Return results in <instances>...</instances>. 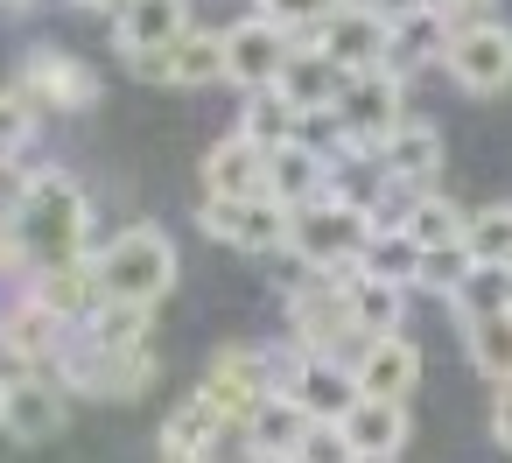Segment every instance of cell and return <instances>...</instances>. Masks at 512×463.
I'll return each mask as SVG.
<instances>
[{"label": "cell", "instance_id": "1f68e13d", "mask_svg": "<svg viewBox=\"0 0 512 463\" xmlns=\"http://www.w3.org/2000/svg\"><path fill=\"white\" fill-rule=\"evenodd\" d=\"M0 330H8V351H22V358H50V351H57V316H50L36 295H29L8 323H0Z\"/></svg>", "mask_w": 512, "mask_h": 463}, {"label": "cell", "instance_id": "d590c367", "mask_svg": "<svg viewBox=\"0 0 512 463\" xmlns=\"http://www.w3.org/2000/svg\"><path fill=\"white\" fill-rule=\"evenodd\" d=\"M29 127H36L29 99H22V92H0V155H8V162H15V148L29 141Z\"/></svg>", "mask_w": 512, "mask_h": 463}, {"label": "cell", "instance_id": "7c38bea8", "mask_svg": "<svg viewBox=\"0 0 512 463\" xmlns=\"http://www.w3.org/2000/svg\"><path fill=\"white\" fill-rule=\"evenodd\" d=\"M183 36H190V0H127V8H120V50H127V64L169 57Z\"/></svg>", "mask_w": 512, "mask_h": 463}, {"label": "cell", "instance_id": "f546056e", "mask_svg": "<svg viewBox=\"0 0 512 463\" xmlns=\"http://www.w3.org/2000/svg\"><path fill=\"white\" fill-rule=\"evenodd\" d=\"M463 253H470L477 267H512V204H484V211H470Z\"/></svg>", "mask_w": 512, "mask_h": 463}, {"label": "cell", "instance_id": "cb8c5ba5", "mask_svg": "<svg viewBox=\"0 0 512 463\" xmlns=\"http://www.w3.org/2000/svg\"><path fill=\"white\" fill-rule=\"evenodd\" d=\"M449 316H456L463 330L512 316V267H470V274L456 281V295H449Z\"/></svg>", "mask_w": 512, "mask_h": 463}, {"label": "cell", "instance_id": "2e32d148", "mask_svg": "<svg viewBox=\"0 0 512 463\" xmlns=\"http://www.w3.org/2000/svg\"><path fill=\"white\" fill-rule=\"evenodd\" d=\"M463 232H470V211L449 204V197H435V190L407 197V211L393 218V239H400L414 260H421V253H449V246H463Z\"/></svg>", "mask_w": 512, "mask_h": 463}, {"label": "cell", "instance_id": "83f0119b", "mask_svg": "<svg viewBox=\"0 0 512 463\" xmlns=\"http://www.w3.org/2000/svg\"><path fill=\"white\" fill-rule=\"evenodd\" d=\"M162 78H169V85H211V78H225V36L190 29V36L162 57Z\"/></svg>", "mask_w": 512, "mask_h": 463}, {"label": "cell", "instance_id": "d6a6232c", "mask_svg": "<svg viewBox=\"0 0 512 463\" xmlns=\"http://www.w3.org/2000/svg\"><path fill=\"white\" fill-rule=\"evenodd\" d=\"M218 428H225V414L197 393V400H183L176 414H169V428H162V449H204V442H218Z\"/></svg>", "mask_w": 512, "mask_h": 463}, {"label": "cell", "instance_id": "d6986e66", "mask_svg": "<svg viewBox=\"0 0 512 463\" xmlns=\"http://www.w3.org/2000/svg\"><path fill=\"white\" fill-rule=\"evenodd\" d=\"M148 372H155V358L148 351H99V344H85V351H71V365H64V379L71 386H85V393H141L148 386Z\"/></svg>", "mask_w": 512, "mask_h": 463}, {"label": "cell", "instance_id": "4316f807", "mask_svg": "<svg viewBox=\"0 0 512 463\" xmlns=\"http://www.w3.org/2000/svg\"><path fill=\"white\" fill-rule=\"evenodd\" d=\"M36 302L64 323V316H78L85 302H99V267H85V260H64V267H43V281H36Z\"/></svg>", "mask_w": 512, "mask_h": 463}, {"label": "cell", "instance_id": "5b68a950", "mask_svg": "<svg viewBox=\"0 0 512 463\" xmlns=\"http://www.w3.org/2000/svg\"><path fill=\"white\" fill-rule=\"evenodd\" d=\"M337 127H344V148H351L358 162H372L379 141H386L393 127H407V113H400V78H393V71H358V78L344 85V99H337Z\"/></svg>", "mask_w": 512, "mask_h": 463}, {"label": "cell", "instance_id": "44dd1931", "mask_svg": "<svg viewBox=\"0 0 512 463\" xmlns=\"http://www.w3.org/2000/svg\"><path fill=\"white\" fill-rule=\"evenodd\" d=\"M204 183H211V197H267V155L232 134L204 155Z\"/></svg>", "mask_w": 512, "mask_h": 463}, {"label": "cell", "instance_id": "60d3db41", "mask_svg": "<svg viewBox=\"0 0 512 463\" xmlns=\"http://www.w3.org/2000/svg\"><path fill=\"white\" fill-rule=\"evenodd\" d=\"M155 463H211V456H204V449H162Z\"/></svg>", "mask_w": 512, "mask_h": 463}, {"label": "cell", "instance_id": "ee69618b", "mask_svg": "<svg viewBox=\"0 0 512 463\" xmlns=\"http://www.w3.org/2000/svg\"><path fill=\"white\" fill-rule=\"evenodd\" d=\"M358 463H393V456H358Z\"/></svg>", "mask_w": 512, "mask_h": 463}, {"label": "cell", "instance_id": "f6af8a7d", "mask_svg": "<svg viewBox=\"0 0 512 463\" xmlns=\"http://www.w3.org/2000/svg\"><path fill=\"white\" fill-rule=\"evenodd\" d=\"M0 407H8V379H0Z\"/></svg>", "mask_w": 512, "mask_h": 463}, {"label": "cell", "instance_id": "b9f144b4", "mask_svg": "<svg viewBox=\"0 0 512 463\" xmlns=\"http://www.w3.org/2000/svg\"><path fill=\"white\" fill-rule=\"evenodd\" d=\"M78 8H127V0H78Z\"/></svg>", "mask_w": 512, "mask_h": 463}, {"label": "cell", "instance_id": "bcb514c9", "mask_svg": "<svg viewBox=\"0 0 512 463\" xmlns=\"http://www.w3.org/2000/svg\"><path fill=\"white\" fill-rule=\"evenodd\" d=\"M15 8H22V0H15Z\"/></svg>", "mask_w": 512, "mask_h": 463}, {"label": "cell", "instance_id": "4fadbf2b", "mask_svg": "<svg viewBox=\"0 0 512 463\" xmlns=\"http://www.w3.org/2000/svg\"><path fill=\"white\" fill-rule=\"evenodd\" d=\"M344 85H351V71H344L323 43H309V50H295V57H288V71H281V85H274V92H281L302 120H309V113H330V120H337Z\"/></svg>", "mask_w": 512, "mask_h": 463}, {"label": "cell", "instance_id": "603a6c76", "mask_svg": "<svg viewBox=\"0 0 512 463\" xmlns=\"http://www.w3.org/2000/svg\"><path fill=\"white\" fill-rule=\"evenodd\" d=\"M29 92L50 99V106H71V113H78V106L99 99V78H92L78 57H64V50H36V57H29Z\"/></svg>", "mask_w": 512, "mask_h": 463}, {"label": "cell", "instance_id": "9c48e42d", "mask_svg": "<svg viewBox=\"0 0 512 463\" xmlns=\"http://www.w3.org/2000/svg\"><path fill=\"white\" fill-rule=\"evenodd\" d=\"M386 43H393V15L386 8H365V0H351V8H337L323 22V50L358 78V71H386Z\"/></svg>", "mask_w": 512, "mask_h": 463}, {"label": "cell", "instance_id": "836d02e7", "mask_svg": "<svg viewBox=\"0 0 512 463\" xmlns=\"http://www.w3.org/2000/svg\"><path fill=\"white\" fill-rule=\"evenodd\" d=\"M470 267H477V260H470L463 246H449V253H421V260H414V281L435 288V295H456V281H463Z\"/></svg>", "mask_w": 512, "mask_h": 463}, {"label": "cell", "instance_id": "9a60e30c", "mask_svg": "<svg viewBox=\"0 0 512 463\" xmlns=\"http://www.w3.org/2000/svg\"><path fill=\"white\" fill-rule=\"evenodd\" d=\"M449 15L435 8V0H407V8H393V43H386V71L393 78H407V71H421V64H435L442 50H449Z\"/></svg>", "mask_w": 512, "mask_h": 463}, {"label": "cell", "instance_id": "ba28073f", "mask_svg": "<svg viewBox=\"0 0 512 463\" xmlns=\"http://www.w3.org/2000/svg\"><path fill=\"white\" fill-rule=\"evenodd\" d=\"M288 323H295V337H302V358H337V344L358 337V323H351V274L302 288ZM358 344H365V337H358Z\"/></svg>", "mask_w": 512, "mask_h": 463}, {"label": "cell", "instance_id": "f1b7e54d", "mask_svg": "<svg viewBox=\"0 0 512 463\" xmlns=\"http://www.w3.org/2000/svg\"><path fill=\"white\" fill-rule=\"evenodd\" d=\"M295 120H302V113H295L281 92H260V99L239 113V141H253L260 155H274V148H288V141H295Z\"/></svg>", "mask_w": 512, "mask_h": 463}, {"label": "cell", "instance_id": "8fae6325", "mask_svg": "<svg viewBox=\"0 0 512 463\" xmlns=\"http://www.w3.org/2000/svg\"><path fill=\"white\" fill-rule=\"evenodd\" d=\"M316 428H337L351 407H358V386H351V365H337V358H302V365H288V386H281Z\"/></svg>", "mask_w": 512, "mask_h": 463}, {"label": "cell", "instance_id": "5bb4252c", "mask_svg": "<svg viewBox=\"0 0 512 463\" xmlns=\"http://www.w3.org/2000/svg\"><path fill=\"white\" fill-rule=\"evenodd\" d=\"M414 379H421V351H414L407 337H372V344H358V358H351L358 400H407Z\"/></svg>", "mask_w": 512, "mask_h": 463}, {"label": "cell", "instance_id": "4dcf8cb0", "mask_svg": "<svg viewBox=\"0 0 512 463\" xmlns=\"http://www.w3.org/2000/svg\"><path fill=\"white\" fill-rule=\"evenodd\" d=\"M463 344H470V365H477V372H484L491 386H505V379H512V316L463 330Z\"/></svg>", "mask_w": 512, "mask_h": 463}, {"label": "cell", "instance_id": "7a4b0ae2", "mask_svg": "<svg viewBox=\"0 0 512 463\" xmlns=\"http://www.w3.org/2000/svg\"><path fill=\"white\" fill-rule=\"evenodd\" d=\"M169 281H176V246L155 225H127L99 253V302H113V309H148L169 295Z\"/></svg>", "mask_w": 512, "mask_h": 463}, {"label": "cell", "instance_id": "8d00e7d4", "mask_svg": "<svg viewBox=\"0 0 512 463\" xmlns=\"http://www.w3.org/2000/svg\"><path fill=\"white\" fill-rule=\"evenodd\" d=\"M295 463H358V449L344 442V428H309L302 449H295Z\"/></svg>", "mask_w": 512, "mask_h": 463}, {"label": "cell", "instance_id": "8992f818", "mask_svg": "<svg viewBox=\"0 0 512 463\" xmlns=\"http://www.w3.org/2000/svg\"><path fill=\"white\" fill-rule=\"evenodd\" d=\"M274 358L267 351H253V344H225L218 358H211V386H204V400L225 414V421H253V407L260 400H274Z\"/></svg>", "mask_w": 512, "mask_h": 463}, {"label": "cell", "instance_id": "ab89813d", "mask_svg": "<svg viewBox=\"0 0 512 463\" xmlns=\"http://www.w3.org/2000/svg\"><path fill=\"white\" fill-rule=\"evenodd\" d=\"M435 8H442L449 22H477V15L491 8V0H435Z\"/></svg>", "mask_w": 512, "mask_h": 463}, {"label": "cell", "instance_id": "7bdbcfd3", "mask_svg": "<svg viewBox=\"0 0 512 463\" xmlns=\"http://www.w3.org/2000/svg\"><path fill=\"white\" fill-rule=\"evenodd\" d=\"M246 463H295V456H246Z\"/></svg>", "mask_w": 512, "mask_h": 463}, {"label": "cell", "instance_id": "ac0fdd59", "mask_svg": "<svg viewBox=\"0 0 512 463\" xmlns=\"http://www.w3.org/2000/svg\"><path fill=\"white\" fill-rule=\"evenodd\" d=\"M372 169H379L386 183H407V190H421V183L442 169V127H428V120H407V127H393V134L379 141Z\"/></svg>", "mask_w": 512, "mask_h": 463}, {"label": "cell", "instance_id": "d4e9b609", "mask_svg": "<svg viewBox=\"0 0 512 463\" xmlns=\"http://www.w3.org/2000/svg\"><path fill=\"white\" fill-rule=\"evenodd\" d=\"M400 302H407V288L400 281H386V274H351V323H358V337L372 344V337H400Z\"/></svg>", "mask_w": 512, "mask_h": 463}, {"label": "cell", "instance_id": "52a82bcc", "mask_svg": "<svg viewBox=\"0 0 512 463\" xmlns=\"http://www.w3.org/2000/svg\"><path fill=\"white\" fill-rule=\"evenodd\" d=\"M204 232L239 246V253H274V246H288V211L274 197H211Z\"/></svg>", "mask_w": 512, "mask_h": 463}, {"label": "cell", "instance_id": "3957f363", "mask_svg": "<svg viewBox=\"0 0 512 463\" xmlns=\"http://www.w3.org/2000/svg\"><path fill=\"white\" fill-rule=\"evenodd\" d=\"M15 239L43 260V267H64L85 239V190L71 176H36L29 197H22V218H15Z\"/></svg>", "mask_w": 512, "mask_h": 463}, {"label": "cell", "instance_id": "7402d4cb", "mask_svg": "<svg viewBox=\"0 0 512 463\" xmlns=\"http://www.w3.org/2000/svg\"><path fill=\"white\" fill-rule=\"evenodd\" d=\"M337 428H344V442L358 456H400V442H407V400H358Z\"/></svg>", "mask_w": 512, "mask_h": 463}, {"label": "cell", "instance_id": "30bf717a", "mask_svg": "<svg viewBox=\"0 0 512 463\" xmlns=\"http://www.w3.org/2000/svg\"><path fill=\"white\" fill-rule=\"evenodd\" d=\"M288 43H281V29L267 22V15H246L239 29H225V78L232 85H253V92H274L281 85V71H288Z\"/></svg>", "mask_w": 512, "mask_h": 463}, {"label": "cell", "instance_id": "e0dca14e", "mask_svg": "<svg viewBox=\"0 0 512 463\" xmlns=\"http://www.w3.org/2000/svg\"><path fill=\"white\" fill-rule=\"evenodd\" d=\"M323 183H330V155H323V148L288 141V148L267 155V197H274L281 211H309V204H323Z\"/></svg>", "mask_w": 512, "mask_h": 463}, {"label": "cell", "instance_id": "f35d334b", "mask_svg": "<svg viewBox=\"0 0 512 463\" xmlns=\"http://www.w3.org/2000/svg\"><path fill=\"white\" fill-rule=\"evenodd\" d=\"M22 197H29V176H22L8 155H0V204H15V211H22Z\"/></svg>", "mask_w": 512, "mask_h": 463}, {"label": "cell", "instance_id": "6da1fadb", "mask_svg": "<svg viewBox=\"0 0 512 463\" xmlns=\"http://www.w3.org/2000/svg\"><path fill=\"white\" fill-rule=\"evenodd\" d=\"M372 232L379 218L351 197H330V204H309V211H288V246L316 267V274H358L365 253H372Z\"/></svg>", "mask_w": 512, "mask_h": 463}, {"label": "cell", "instance_id": "e575fe53", "mask_svg": "<svg viewBox=\"0 0 512 463\" xmlns=\"http://www.w3.org/2000/svg\"><path fill=\"white\" fill-rule=\"evenodd\" d=\"M337 8H351V0H260V15L274 29H309V22H330Z\"/></svg>", "mask_w": 512, "mask_h": 463}, {"label": "cell", "instance_id": "74e56055", "mask_svg": "<svg viewBox=\"0 0 512 463\" xmlns=\"http://www.w3.org/2000/svg\"><path fill=\"white\" fill-rule=\"evenodd\" d=\"M491 442H498V449H512V379H505V386H491Z\"/></svg>", "mask_w": 512, "mask_h": 463}, {"label": "cell", "instance_id": "277c9868", "mask_svg": "<svg viewBox=\"0 0 512 463\" xmlns=\"http://www.w3.org/2000/svg\"><path fill=\"white\" fill-rule=\"evenodd\" d=\"M442 71L470 92V99H498L512 85V29L477 15V22H456L449 29V50H442Z\"/></svg>", "mask_w": 512, "mask_h": 463}, {"label": "cell", "instance_id": "484cf974", "mask_svg": "<svg viewBox=\"0 0 512 463\" xmlns=\"http://www.w3.org/2000/svg\"><path fill=\"white\" fill-rule=\"evenodd\" d=\"M309 428H316V421H309V414H302L288 393L260 400V407H253V421H246V435H253V456H295Z\"/></svg>", "mask_w": 512, "mask_h": 463}, {"label": "cell", "instance_id": "ffe728a7", "mask_svg": "<svg viewBox=\"0 0 512 463\" xmlns=\"http://www.w3.org/2000/svg\"><path fill=\"white\" fill-rule=\"evenodd\" d=\"M0 428H8L15 442H50L64 428V400L50 379H15L8 386V407H0Z\"/></svg>", "mask_w": 512, "mask_h": 463}]
</instances>
